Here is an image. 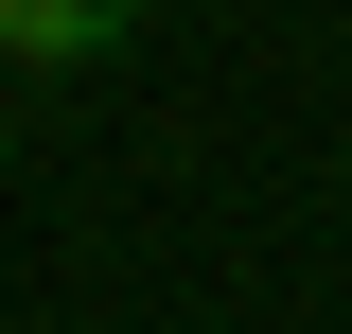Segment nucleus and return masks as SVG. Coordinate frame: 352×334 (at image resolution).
Wrapping results in <instances>:
<instances>
[{
    "label": "nucleus",
    "mask_w": 352,
    "mask_h": 334,
    "mask_svg": "<svg viewBox=\"0 0 352 334\" xmlns=\"http://www.w3.org/2000/svg\"><path fill=\"white\" fill-rule=\"evenodd\" d=\"M141 0H0V71H71V53H124Z\"/></svg>",
    "instance_id": "nucleus-1"
}]
</instances>
